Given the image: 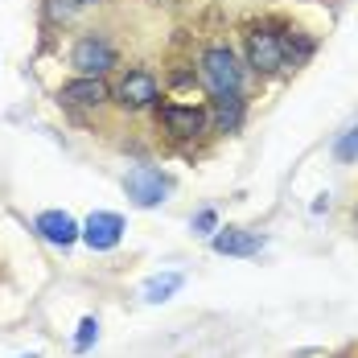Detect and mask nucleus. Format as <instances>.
Wrapping results in <instances>:
<instances>
[{
  "mask_svg": "<svg viewBox=\"0 0 358 358\" xmlns=\"http://www.w3.org/2000/svg\"><path fill=\"white\" fill-rule=\"evenodd\" d=\"M243 78L248 71L231 45H210L202 54V83L210 95H243Z\"/></svg>",
  "mask_w": 358,
  "mask_h": 358,
  "instance_id": "1",
  "label": "nucleus"
},
{
  "mask_svg": "<svg viewBox=\"0 0 358 358\" xmlns=\"http://www.w3.org/2000/svg\"><path fill=\"white\" fill-rule=\"evenodd\" d=\"M243 54H248V66L255 74H276L288 66V37L276 34L272 25H255L243 37Z\"/></svg>",
  "mask_w": 358,
  "mask_h": 358,
  "instance_id": "2",
  "label": "nucleus"
},
{
  "mask_svg": "<svg viewBox=\"0 0 358 358\" xmlns=\"http://www.w3.org/2000/svg\"><path fill=\"white\" fill-rule=\"evenodd\" d=\"M111 99H115V103H120L124 111L157 108V103H161V83H157V74H152V71H144V66H132V71H124V78L115 83Z\"/></svg>",
  "mask_w": 358,
  "mask_h": 358,
  "instance_id": "3",
  "label": "nucleus"
},
{
  "mask_svg": "<svg viewBox=\"0 0 358 358\" xmlns=\"http://www.w3.org/2000/svg\"><path fill=\"white\" fill-rule=\"evenodd\" d=\"M169 189H173V181L165 178L161 169H152V165H132V169L124 173V194H128L132 206H141V210L161 206V202L169 198Z\"/></svg>",
  "mask_w": 358,
  "mask_h": 358,
  "instance_id": "4",
  "label": "nucleus"
},
{
  "mask_svg": "<svg viewBox=\"0 0 358 358\" xmlns=\"http://www.w3.org/2000/svg\"><path fill=\"white\" fill-rule=\"evenodd\" d=\"M120 62L115 45L103 34H83L71 45V66L78 74H95V78H108V71Z\"/></svg>",
  "mask_w": 358,
  "mask_h": 358,
  "instance_id": "5",
  "label": "nucleus"
},
{
  "mask_svg": "<svg viewBox=\"0 0 358 358\" xmlns=\"http://www.w3.org/2000/svg\"><path fill=\"white\" fill-rule=\"evenodd\" d=\"M161 128L173 136V141H198L206 128H210V108H194V103H161L157 108Z\"/></svg>",
  "mask_w": 358,
  "mask_h": 358,
  "instance_id": "6",
  "label": "nucleus"
},
{
  "mask_svg": "<svg viewBox=\"0 0 358 358\" xmlns=\"http://www.w3.org/2000/svg\"><path fill=\"white\" fill-rule=\"evenodd\" d=\"M58 103L62 108H103V103H111V87H108V78L78 74V78L58 87Z\"/></svg>",
  "mask_w": 358,
  "mask_h": 358,
  "instance_id": "7",
  "label": "nucleus"
},
{
  "mask_svg": "<svg viewBox=\"0 0 358 358\" xmlns=\"http://www.w3.org/2000/svg\"><path fill=\"white\" fill-rule=\"evenodd\" d=\"M120 239H124V215H115V210L87 215V222H83V243L91 251H111V248H120Z\"/></svg>",
  "mask_w": 358,
  "mask_h": 358,
  "instance_id": "8",
  "label": "nucleus"
},
{
  "mask_svg": "<svg viewBox=\"0 0 358 358\" xmlns=\"http://www.w3.org/2000/svg\"><path fill=\"white\" fill-rule=\"evenodd\" d=\"M34 231L45 239V243H54V248H74L78 239H83V227L74 222L66 210H41V215L34 218Z\"/></svg>",
  "mask_w": 358,
  "mask_h": 358,
  "instance_id": "9",
  "label": "nucleus"
},
{
  "mask_svg": "<svg viewBox=\"0 0 358 358\" xmlns=\"http://www.w3.org/2000/svg\"><path fill=\"white\" fill-rule=\"evenodd\" d=\"M264 235H255V231H239V227H227V231H215L210 235V248L218 255H259L264 251Z\"/></svg>",
  "mask_w": 358,
  "mask_h": 358,
  "instance_id": "10",
  "label": "nucleus"
},
{
  "mask_svg": "<svg viewBox=\"0 0 358 358\" xmlns=\"http://www.w3.org/2000/svg\"><path fill=\"white\" fill-rule=\"evenodd\" d=\"M243 115H248L243 95H215V99H210V128L222 132V136L239 132V128H243Z\"/></svg>",
  "mask_w": 358,
  "mask_h": 358,
  "instance_id": "11",
  "label": "nucleus"
},
{
  "mask_svg": "<svg viewBox=\"0 0 358 358\" xmlns=\"http://www.w3.org/2000/svg\"><path fill=\"white\" fill-rule=\"evenodd\" d=\"M181 285H185V276H181V272H165V276H152V280L141 288V296L148 301V305H161V301H169Z\"/></svg>",
  "mask_w": 358,
  "mask_h": 358,
  "instance_id": "12",
  "label": "nucleus"
},
{
  "mask_svg": "<svg viewBox=\"0 0 358 358\" xmlns=\"http://www.w3.org/2000/svg\"><path fill=\"white\" fill-rule=\"evenodd\" d=\"M95 338H99V322L95 317H83L78 322V334H74V355H87L95 346Z\"/></svg>",
  "mask_w": 358,
  "mask_h": 358,
  "instance_id": "13",
  "label": "nucleus"
},
{
  "mask_svg": "<svg viewBox=\"0 0 358 358\" xmlns=\"http://www.w3.org/2000/svg\"><path fill=\"white\" fill-rule=\"evenodd\" d=\"M334 157L338 161H358V124L350 132H342V141L334 144Z\"/></svg>",
  "mask_w": 358,
  "mask_h": 358,
  "instance_id": "14",
  "label": "nucleus"
},
{
  "mask_svg": "<svg viewBox=\"0 0 358 358\" xmlns=\"http://www.w3.org/2000/svg\"><path fill=\"white\" fill-rule=\"evenodd\" d=\"M215 231H218V215L210 210V206L194 215V235H215Z\"/></svg>",
  "mask_w": 358,
  "mask_h": 358,
  "instance_id": "15",
  "label": "nucleus"
},
{
  "mask_svg": "<svg viewBox=\"0 0 358 358\" xmlns=\"http://www.w3.org/2000/svg\"><path fill=\"white\" fill-rule=\"evenodd\" d=\"M45 8H50L54 21H71L74 8H83V4H78V0H45Z\"/></svg>",
  "mask_w": 358,
  "mask_h": 358,
  "instance_id": "16",
  "label": "nucleus"
},
{
  "mask_svg": "<svg viewBox=\"0 0 358 358\" xmlns=\"http://www.w3.org/2000/svg\"><path fill=\"white\" fill-rule=\"evenodd\" d=\"M78 4H83V8H87V4H99V0H78Z\"/></svg>",
  "mask_w": 358,
  "mask_h": 358,
  "instance_id": "17",
  "label": "nucleus"
},
{
  "mask_svg": "<svg viewBox=\"0 0 358 358\" xmlns=\"http://www.w3.org/2000/svg\"><path fill=\"white\" fill-rule=\"evenodd\" d=\"M25 358H37V355H25Z\"/></svg>",
  "mask_w": 358,
  "mask_h": 358,
  "instance_id": "18",
  "label": "nucleus"
}]
</instances>
